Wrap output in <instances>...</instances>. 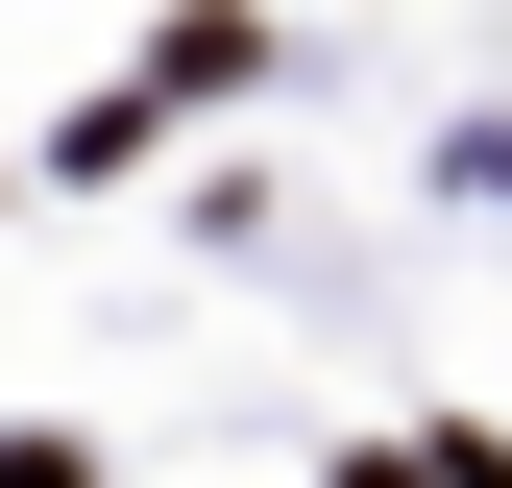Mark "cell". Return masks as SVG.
<instances>
[{
    "instance_id": "6da1fadb",
    "label": "cell",
    "mask_w": 512,
    "mask_h": 488,
    "mask_svg": "<svg viewBox=\"0 0 512 488\" xmlns=\"http://www.w3.org/2000/svg\"><path fill=\"white\" fill-rule=\"evenodd\" d=\"M244 74H269V25H244V0H196V25L147 49V98H244Z\"/></svg>"
},
{
    "instance_id": "7a4b0ae2",
    "label": "cell",
    "mask_w": 512,
    "mask_h": 488,
    "mask_svg": "<svg viewBox=\"0 0 512 488\" xmlns=\"http://www.w3.org/2000/svg\"><path fill=\"white\" fill-rule=\"evenodd\" d=\"M439 488H512V464H488V440H439Z\"/></svg>"
}]
</instances>
